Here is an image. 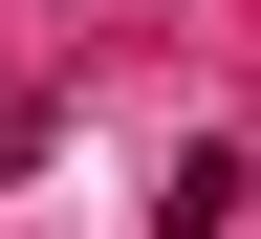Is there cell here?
Instances as JSON below:
<instances>
[{"label": "cell", "instance_id": "6da1fadb", "mask_svg": "<svg viewBox=\"0 0 261 239\" xmlns=\"http://www.w3.org/2000/svg\"><path fill=\"white\" fill-rule=\"evenodd\" d=\"M0 174H44V87H0Z\"/></svg>", "mask_w": 261, "mask_h": 239}]
</instances>
